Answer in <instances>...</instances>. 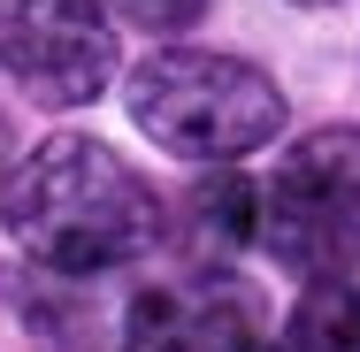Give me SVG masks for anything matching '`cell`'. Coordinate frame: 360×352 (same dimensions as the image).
Returning a JSON list of instances; mask_svg holds the SVG:
<instances>
[{
	"instance_id": "1",
	"label": "cell",
	"mask_w": 360,
	"mask_h": 352,
	"mask_svg": "<svg viewBox=\"0 0 360 352\" xmlns=\"http://www.w3.org/2000/svg\"><path fill=\"white\" fill-rule=\"evenodd\" d=\"M0 222L54 276H108V268H131L161 245L153 184L115 145L84 138V131L39 138L15 161V176L0 192Z\"/></svg>"
},
{
	"instance_id": "2",
	"label": "cell",
	"mask_w": 360,
	"mask_h": 352,
	"mask_svg": "<svg viewBox=\"0 0 360 352\" xmlns=\"http://www.w3.org/2000/svg\"><path fill=\"white\" fill-rule=\"evenodd\" d=\"M123 100H131V123L161 153L207 161V169H230L284 131V92L269 84V70H253L238 54H207V46L146 54L123 84Z\"/></svg>"
},
{
	"instance_id": "3",
	"label": "cell",
	"mask_w": 360,
	"mask_h": 352,
	"mask_svg": "<svg viewBox=\"0 0 360 352\" xmlns=\"http://www.w3.org/2000/svg\"><path fill=\"white\" fill-rule=\"evenodd\" d=\"M253 237L299 283L345 276L360 261V131L322 123L284 145V161L253 192Z\"/></svg>"
},
{
	"instance_id": "4",
	"label": "cell",
	"mask_w": 360,
	"mask_h": 352,
	"mask_svg": "<svg viewBox=\"0 0 360 352\" xmlns=\"http://www.w3.org/2000/svg\"><path fill=\"white\" fill-rule=\"evenodd\" d=\"M0 70L39 107H92L115 77V23L100 0H0Z\"/></svg>"
},
{
	"instance_id": "5",
	"label": "cell",
	"mask_w": 360,
	"mask_h": 352,
	"mask_svg": "<svg viewBox=\"0 0 360 352\" xmlns=\"http://www.w3.org/2000/svg\"><path fill=\"white\" fill-rule=\"evenodd\" d=\"M123 345L131 352H261L269 306L253 283L222 276V268H184V276H161L153 291H139Z\"/></svg>"
},
{
	"instance_id": "6",
	"label": "cell",
	"mask_w": 360,
	"mask_h": 352,
	"mask_svg": "<svg viewBox=\"0 0 360 352\" xmlns=\"http://www.w3.org/2000/svg\"><path fill=\"white\" fill-rule=\"evenodd\" d=\"M261 352H360V283L322 276L299 291V306L284 314V330Z\"/></svg>"
},
{
	"instance_id": "7",
	"label": "cell",
	"mask_w": 360,
	"mask_h": 352,
	"mask_svg": "<svg viewBox=\"0 0 360 352\" xmlns=\"http://www.w3.org/2000/svg\"><path fill=\"white\" fill-rule=\"evenodd\" d=\"M184 207H192V237H200V268H222L215 245L230 253V245L253 237V184L245 176H207Z\"/></svg>"
},
{
	"instance_id": "8",
	"label": "cell",
	"mask_w": 360,
	"mask_h": 352,
	"mask_svg": "<svg viewBox=\"0 0 360 352\" xmlns=\"http://www.w3.org/2000/svg\"><path fill=\"white\" fill-rule=\"evenodd\" d=\"M100 8H115L123 23H139V31H192L200 15H207V0H100Z\"/></svg>"
},
{
	"instance_id": "9",
	"label": "cell",
	"mask_w": 360,
	"mask_h": 352,
	"mask_svg": "<svg viewBox=\"0 0 360 352\" xmlns=\"http://www.w3.org/2000/svg\"><path fill=\"white\" fill-rule=\"evenodd\" d=\"M299 8H330V0H299Z\"/></svg>"
}]
</instances>
